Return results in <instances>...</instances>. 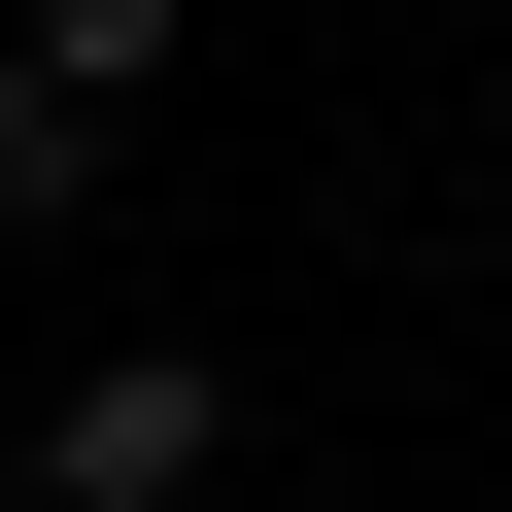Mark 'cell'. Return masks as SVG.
<instances>
[{"label":"cell","instance_id":"cell-1","mask_svg":"<svg viewBox=\"0 0 512 512\" xmlns=\"http://www.w3.org/2000/svg\"><path fill=\"white\" fill-rule=\"evenodd\" d=\"M205 478H239V342H103L35 410V512H205Z\"/></svg>","mask_w":512,"mask_h":512},{"label":"cell","instance_id":"cell-2","mask_svg":"<svg viewBox=\"0 0 512 512\" xmlns=\"http://www.w3.org/2000/svg\"><path fill=\"white\" fill-rule=\"evenodd\" d=\"M171 35H205V0H35V35H0V69H35V103H103V137H137V103H171Z\"/></svg>","mask_w":512,"mask_h":512},{"label":"cell","instance_id":"cell-3","mask_svg":"<svg viewBox=\"0 0 512 512\" xmlns=\"http://www.w3.org/2000/svg\"><path fill=\"white\" fill-rule=\"evenodd\" d=\"M103 205V103H35V69H0V239H69Z\"/></svg>","mask_w":512,"mask_h":512},{"label":"cell","instance_id":"cell-4","mask_svg":"<svg viewBox=\"0 0 512 512\" xmlns=\"http://www.w3.org/2000/svg\"><path fill=\"white\" fill-rule=\"evenodd\" d=\"M0 512H35V444H0Z\"/></svg>","mask_w":512,"mask_h":512}]
</instances>
